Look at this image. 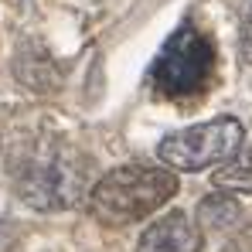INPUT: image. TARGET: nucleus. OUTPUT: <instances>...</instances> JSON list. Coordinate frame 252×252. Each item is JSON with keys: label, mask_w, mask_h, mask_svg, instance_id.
Masks as SVG:
<instances>
[{"label": "nucleus", "mask_w": 252, "mask_h": 252, "mask_svg": "<svg viewBox=\"0 0 252 252\" xmlns=\"http://www.w3.org/2000/svg\"><path fill=\"white\" fill-rule=\"evenodd\" d=\"M10 174L17 198L38 211L75 208L89 191V160L62 136H28L14 147Z\"/></svg>", "instance_id": "nucleus-1"}, {"label": "nucleus", "mask_w": 252, "mask_h": 252, "mask_svg": "<svg viewBox=\"0 0 252 252\" xmlns=\"http://www.w3.org/2000/svg\"><path fill=\"white\" fill-rule=\"evenodd\" d=\"M174 194H177V174L167 164L164 167L123 164L95 181V188L89 191V215L99 225L123 228L164 208Z\"/></svg>", "instance_id": "nucleus-2"}, {"label": "nucleus", "mask_w": 252, "mask_h": 252, "mask_svg": "<svg viewBox=\"0 0 252 252\" xmlns=\"http://www.w3.org/2000/svg\"><path fill=\"white\" fill-rule=\"evenodd\" d=\"M215 41L198 28V24H181L170 34L160 55L154 58L147 82L154 89L157 99H170V102H191L201 99L215 82Z\"/></svg>", "instance_id": "nucleus-3"}, {"label": "nucleus", "mask_w": 252, "mask_h": 252, "mask_svg": "<svg viewBox=\"0 0 252 252\" xmlns=\"http://www.w3.org/2000/svg\"><path fill=\"white\" fill-rule=\"evenodd\" d=\"M246 140V129L235 116H215L208 123H194L184 129L167 133L157 143V157L170 170H184V174H198L225 164Z\"/></svg>", "instance_id": "nucleus-4"}, {"label": "nucleus", "mask_w": 252, "mask_h": 252, "mask_svg": "<svg viewBox=\"0 0 252 252\" xmlns=\"http://www.w3.org/2000/svg\"><path fill=\"white\" fill-rule=\"evenodd\" d=\"M136 252H201V228L188 211H167L143 228Z\"/></svg>", "instance_id": "nucleus-5"}, {"label": "nucleus", "mask_w": 252, "mask_h": 252, "mask_svg": "<svg viewBox=\"0 0 252 252\" xmlns=\"http://www.w3.org/2000/svg\"><path fill=\"white\" fill-rule=\"evenodd\" d=\"M211 184L228 194H252V143L239 147L225 164H218V170L211 174Z\"/></svg>", "instance_id": "nucleus-6"}, {"label": "nucleus", "mask_w": 252, "mask_h": 252, "mask_svg": "<svg viewBox=\"0 0 252 252\" xmlns=\"http://www.w3.org/2000/svg\"><path fill=\"white\" fill-rule=\"evenodd\" d=\"M198 221H201V228H208V232H232V228L242 225V208H239L235 198H228V191H225V194L218 191V194L201 198V205H198Z\"/></svg>", "instance_id": "nucleus-7"}, {"label": "nucleus", "mask_w": 252, "mask_h": 252, "mask_svg": "<svg viewBox=\"0 0 252 252\" xmlns=\"http://www.w3.org/2000/svg\"><path fill=\"white\" fill-rule=\"evenodd\" d=\"M239 55L252 65V0H242L239 10Z\"/></svg>", "instance_id": "nucleus-8"}]
</instances>
